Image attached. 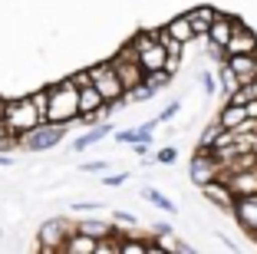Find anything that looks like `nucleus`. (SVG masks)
Listing matches in <instances>:
<instances>
[{"label": "nucleus", "instance_id": "16", "mask_svg": "<svg viewBox=\"0 0 257 254\" xmlns=\"http://www.w3.org/2000/svg\"><path fill=\"white\" fill-rule=\"evenodd\" d=\"M96 247H99V238H92L86 231H73L63 244V254H96Z\"/></svg>", "mask_w": 257, "mask_h": 254}, {"label": "nucleus", "instance_id": "42", "mask_svg": "<svg viewBox=\"0 0 257 254\" xmlns=\"http://www.w3.org/2000/svg\"><path fill=\"white\" fill-rule=\"evenodd\" d=\"M4 109H7V99L0 96V119H4Z\"/></svg>", "mask_w": 257, "mask_h": 254}, {"label": "nucleus", "instance_id": "4", "mask_svg": "<svg viewBox=\"0 0 257 254\" xmlns=\"http://www.w3.org/2000/svg\"><path fill=\"white\" fill-rule=\"evenodd\" d=\"M132 46H136V60L145 73H155V69H165L168 50L162 46V40L155 37V30H139L132 37Z\"/></svg>", "mask_w": 257, "mask_h": 254}, {"label": "nucleus", "instance_id": "28", "mask_svg": "<svg viewBox=\"0 0 257 254\" xmlns=\"http://www.w3.org/2000/svg\"><path fill=\"white\" fill-rule=\"evenodd\" d=\"M99 182H102L106 188H119L122 182H128V172H115V175H106V172H102V179H99Z\"/></svg>", "mask_w": 257, "mask_h": 254}, {"label": "nucleus", "instance_id": "11", "mask_svg": "<svg viewBox=\"0 0 257 254\" xmlns=\"http://www.w3.org/2000/svg\"><path fill=\"white\" fill-rule=\"evenodd\" d=\"M234 221L241 224L247 234L257 231V195H241V198H234Z\"/></svg>", "mask_w": 257, "mask_h": 254}, {"label": "nucleus", "instance_id": "41", "mask_svg": "<svg viewBox=\"0 0 257 254\" xmlns=\"http://www.w3.org/2000/svg\"><path fill=\"white\" fill-rule=\"evenodd\" d=\"M0 165H4V168H10V165H17V158L14 155H0Z\"/></svg>", "mask_w": 257, "mask_h": 254}, {"label": "nucleus", "instance_id": "20", "mask_svg": "<svg viewBox=\"0 0 257 254\" xmlns=\"http://www.w3.org/2000/svg\"><path fill=\"white\" fill-rule=\"evenodd\" d=\"M76 231H86V234H92V238H106V234H112L115 228L106 221V218H79V221H76Z\"/></svg>", "mask_w": 257, "mask_h": 254}, {"label": "nucleus", "instance_id": "18", "mask_svg": "<svg viewBox=\"0 0 257 254\" xmlns=\"http://www.w3.org/2000/svg\"><path fill=\"white\" fill-rule=\"evenodd\" d=\"M244 119H247V109L237 106V103H224V106H221V112H218V122L224 129H237Z\"/></svg>", "mask_w": 257, "mask_h": 254}, {"label": "nucleus", "instance_id": "39", "mask_svg": "<svg viewBox=\"0 0 257 254\" xmlns=\"http://www.w3.org/2000/svg\"><path fill=\"white\" fill-rule=\"evenodd\" d=\"M244 109H247V119H257V99H247Z\"/></svg>", "mask_w": 257, "mask_h": 254}, {"label": "nucleus", "instance_id": "14", "mask_svg": "<svg viewBox=\"0 0 257 254\" xmlns=\"http://www.w3.org/2000/svg\"><path fill=\"white\" fill-rule=\"evenodd\" d=\"M224 53H227V56H234V53H257V33L250 30L247 23H237V30L231 33Z\"/></svg>", "mask_w": 257, "mask_h": 254}, {"label": "nucleus", "instance_id": "31", "mask_svg": "<svg viewBox=\"0 0 257 254\" xmlns=\"http://www.w3.org/2000/svg\"><path fill=\"white\" fill-rule=\"evenodd\" d=\"M201 90L208 93V96H211V93L218 90V76H214V73H208V69H204V73H201Z\"/></svg>", "mask_w": 257, "mask_h": 254}, {"label": "nucleus", "instance_id": "10", "mask_svg": "<svg viewBox=\"0 0 257 254\" xmlns=\"http://www.w3.org/2000/svg\"><path fill=\"white\" fill-rule=\"evenodd\" d=\"M237 17H231V14H214V20H211V27H208V43H214V46H221L224 50L227 46V40H231V33L237 30Z\"/></svg>", "mask_w": 257, "mask_h": 254}, {"label": "nucleus", "instance_id": "7", "mask_svg": "<svg viewBox=\"0 0 257 254\" xmlns=\"http://www.w3.org/2000/svg\"><path fill=\"white\" fill-rule=\"evenodd\" d=\"M218 175H221V162H218V155H214L211 149H198L195 155H191V162H188V179L195 182L198 188L208 185V182L218 179Z\"/></svg>", "mask_w": 257, "mask_h": 254}, {"label": "nucleus", "instance_id": "27", "mask_svg": "<svg viewBox=\"0 0 257 254\" xmlns=\"http://www.w3.org/2000/svg\"><path fill=\"white\" fill-rule=\"evenodd\" d=\"M175 158H178V149H175V145H165V149L155 152V162L159 165H175Z\"/></svg>", "mask_w": 257, "mask_h": 254}, {"label": "nucleus", "instance_id": "43", "mask_svg": "<svg viewBox=\"0 0 257 254\" xmlns=\"http://www.w3.org/2000/svg\"><path fill=\"white\" fill-rule=\"evenodd\" d=\"M254 244H257V231H254Z\"/></svg>", "mask_w": 257, "mask_h": 254}, {"label": "nucleus", "instance_id": "33", "mask_svg": "<svg viewBox=\"0 0 257 254\" xmlns=\"http://www.w3.org/2000/svg\"><path fill=\"white\" fill-rule=\"evenodd\" d=\"M102 205H96V202H76L73 205V215H92V211H99Z\"/></svg>", "mask_w": 257, "mask_h": 254}, {"label": "nucleus", "instance_id": "29", "mask_svg": "<svg viewBox=\"0 0 257 254\" xmlns=\"http://www.w3.org/2000/svg\"><path fill=\"white\" fill-rule=\"evenodd\" d=\"M115 139H119V142H125V145H136L142 135H139V129H122V132H115Z\"/></svg>", "mask_w": 257, "mask_h": 254}, {"label": "nucleus", "instance_id": "36", "mask_svg": "<svg viewBox=\"0 0 257 254\" xmlns=\"http://www.w3.org/2000/svg\"><path fill=\"white\" fill-rule=\"evenodd\" d=\"M10 145H17V139L7 132V126H4V119H0V149H10Z\"/></svg>", "mask_w": 257, "mask_h": 254}, {"label": "nucleus", "instance_id": "9", "mask_svg": "<svg viewBox=\"0 0 257 254\" xmlns=\"http://www.w3.org/2000/svg\"><path fill=\"white\" fill-rule=\"evenodd\" d=\"M112 66H115V73H119L125 93L145 82V69L139 66V60H128V56H119V53H115V56H112Z\"/></svg>", "mask_w": 257, "mask_h": 254}, {"label": "nucleus", "instance_id": "6", "mask_svg": "<svg viewBox=\"0 0 257 254\" xmlns=\"http://www.w3.org/2000/svg\"><path fill=\"white\" fill-rule=\"evenodd\" d=\"M76 231V224H69L66 218H50V221L40 224V251L43 254H63V244L66 238Z\"/></svg>", "mask_w": 257, "mask_h": 254}, {"label": "nucleus", "instance_id": "15", "mask_svg": "<svg viewBox=\"0 0 257 254\" xmlns=\"http://www.w3.org/2000/svg\"><path fill=\"white\" fill-rule=\"evenodd\" d=\"M214 14H218V10H214V7H208V4L185 10V17L191 20V30H195V37H198V40H208V27H211Z\"/></svg>", "mask_w": 257, "mask_h": 254}, {"label": "nucleus", "instance_id": "34", "mask_svg": "<svg viewBox=\"0 0 257 254\" xmlns=\"http://www.w3.org/2000/svg\"><path fill=\"white\" fill-rule=\"evenodd\" d=\"M106 168H109L106 158H96V162H83L79 165V172H106Z\"/></svg>", "mask_w": 257, "mask_h": 254}, {"label": "nucleus", "instance_id": "2", "mask_svg": "<svg viewBox=\"0 0 257 254\" xmlns=\"http://www.w3.org/2000/svg\"><path fill=\"white\" fill-rule=\"evenodd\" d=\"M40 122H43V116H40L37 103H33L30 96L7 99V109H4V126H7V132L14 135V139H23V135L33 132Z\"/></svg>", "mask_w": 257, "mask_h": 254}, {"label": "nucleus", "instance_id": "23", "mask_svg": "<svg viewBox=\"0 0 257 254\" xmlns=\"http://www.w3.org/2000/svg\"><path fill=\"white\" fill-rule=\"evenodd\" d=\"M119 254H149V241L128 238V234L119 231Z\"/></svg>", "mask_w": 257, "mask_h": 254}, {"label": "nucleus", "instance_id": "37", "mask_svg": "<svg viewBox=\"0 0 257 254\" xmlns=\"http://www.w3.org/2000/svg\"><path fill=\"white\" fill-rule=\"evenodd\" d=\"M112 218L119 224H128V228H136V215H128V211H112Z\"/></svg>", "mask_w": 257, "mask_h": 254}, {"label": "nucleus", "instance_id": "35", "mask_svg": "<svg viewBox=\"0 0 257 254\" xmlns=\"http://www.w3.org/2000/svg\"><path fill=\"white\" fill-rule=\"evenodd\" d=\"M73 82L79 86V90H83V86H89V82H92V76H89V66H86V69H76V73H73Z\"/></svg>", "mask_w": 257, "mask_h": 254}, {"label": "nucleus", "instance_id": "12", "mask_svg": "<svg viewBox=\"0 0 257 254\" xmlns=\"http://www.w3.org/2000/svg\"><path fill=\"white\" fill-rule=\"evenodd\" d=\"M221 179L231 185L234 198H241V195H257V165L241 168V172H227V175H221Z\"/></svg>", "mask_w": 257, "mask_h": 254}, {"label": "nucleus", "instance_id": "32", "mask_svg": "<svg viewBox=\"0 0 257 254\" xmlns=\"http://www.w3.org/2000/svg\"><path fill=\"white\" fill-rule=\"evenodd\" d=\"M178 109H182V103H168L165 109L159 112V122H172L175 116H178Z\"/></svg>", "mask_w": 257, "mask_h": 254}, {"label": "nucleus", "instance_id": "1", "mask_svg": "<svg viewBox=\"0 0 257 254\" xmlns=\"http://www.w3.org/2000/svg\"><path fill=\"white\" fill-rule=\"evenodd\" d=\"M46 122H60V126H69V122L79 119V86L73 82V76H63L60 82L46 86Z\"/></svg>", "mask_w": 257, "mask_h": 254}, {"label": "nucleus", "instance_id": "21", "mask_svg": "<svg viewBox=\"0 0 257 254\" xmlns=\"http://www.w3.org/2000/svg\"><path fill=\"white\" fill-rule=\"evenodd\" d=\"M142 198H145V202H152L155 208H162L165 215H178V205H175L168 195H162L159 188H142Z\"/></svg>", "mask_w": 257, "mask_h": 254}, {"label": "nucleus", "instance_id": "38", "mask_svg": "<svg viewBox=\"0 0 257 254\" xmlns=\"http://www.w3.org/2000/svg\"><path fill=\"white\" fill-rule=\"evenodd\" d=\"M152 231H155V234H172V224H168V221H155V224H152Z\"/></svg>", "mask_w": 257, "mask_h": 254}, {"label": "nucleus", "instance_id": "19", "mask_svg": "<svg viewBox=\"0 0 257 254\" xmlns=\"http://www.w3.org/2000/svg\"><path fill=\"white\" fill-rule=\"evenodd\" d=\"M109 135H112V126H109V122H102L99 129H92V132L79 135V139L73 142V152H86V149H92L96 142H102V139H109Z\"/></svg>", "mask_w": 257, "mask_h": 254}, {"label": "nucleus", "instance_id": "30", "mask_svg": "<svg viewBox=\"0 0 257 254\" xmlns=\"http://www.w3.org/2000/svg\"><path fill=\"white\" fill-rule=\"evenodd\" d=\"M182 60H185V53H168V60H165V69L168 73H178V69H182Z\"/></svg>", "mask_w": 257, "mask_h": 254}, {"label": "nucleus", "instance_id": "5", "mask_svg": "<svg viewBox=\"0 0 257 254\" xmlns=\"http://www.w3.org/2000/svg\"><path fill=\"white\" fill-rule=\"evenodd\" d=\"M66 129L69 126H60V122H40L33 132H27L23 139H17V145H23L27 152H46V149H53V145L63 142Z\"/></svg>", "mask_w": 257, "mask_h": 254}, {"label": "nucleus", "instance_id": "24", "mask_svg": "<svg viewBox=\"0 0 257 254\" xmlns=\"http://www.w3.org/2000/svg\"><path fill=\"white\" fill-rule=\"evenodd\" d=\"M218 82H221V90H224V96H231V93L241 86V82H237V76L227 69V63H224V60H221V69H218Z\"/></svg>", "mask_w": 257, "mask_h": 254}, {"label": "nucleus", "instance_id": "17", "mask_svg": "<svg viewBox=\"0 0 257 254\" xmlns=\"http://www.w3.org/2000/svg\"><path fill=\"white\" fill-rule=\"evenodd\" d=\"M165 30L172 33L175 40H182L185 46H191V43H195V40H198V37H195V30H191V20H188V17H185V14L172 17V20L165 23Z\"/></svg>", "mask_w": 257, "mask_h": 254}, {"label": "nucleus", "instance_id": "22", "mask_svg": "<svg viewBox=\"0 0 257 254\" xmlns=\"http://www.w3.org/2000/svg\"><path fill=\"white\" fill-rule=\"evenodd\" d=\"M155 96H159V90H155L152 82H142V86H136V90H128L122 103H152Z\"/></svg>", "mask_w": 257, "mask_h": 254}, {"label": "nucleus", "instance_id": "26", "mask_svg": "<svg viewBox=\"0 0 257 254\" xmlns=\"http://www.w3.org/2000/svg\"><path fill=\"white\" fill-rule=\"evenodd\" d=\"M221 129H224V126H221V122L214 119L211 126H208V129H204V132H201V142H198V149H211V145H214V139H218V132H221Z\"/></svg>", "mask_w": 257, "mask_h": 254}, {"label": "nucleus", "instance_id": "25", "mask_svg": "<svg viewBox=\"0 0 257 254\" xmlns=\"http://www.w3.org/2000/svg\"><path fill=\"white\" fill-rule=\"evenodd\" d=\"M172 79L175 76L168 73V69H155V73H145V82H152V86H155V90H165V86H172Z\"/></svg>", "mask_w": 257, "mask_h": 254}, {"label": "nucleus", "instance_id": "40", "mask_svg": "<svg viewBox=\"0 0 257 254\" xmlns=\"http://www.w3.org/2000/svg\"><path fill=\"white\" fill-rule=\"evenodd\" d=\"M244 90H247V96H250V99H257V76H254L250 82H244Z\"/></svg>", "mask_w": 257, "mask_h": 254}, {"label": "nucleus", "instance_id": "13", "mask_svg": "<svg viewBox=\"0 0 257 254\" xmlns=\"http://www.w3.org/2000/svg\"><path fill=\"white\" fill-rule=\"evenodd\" d=\"M227 69L237 76V82H250L257 76V53H234V56H224Z\"/></svg>", "mask_w": 257, "mask_h": 254}, {"label": "nucleus", "instance_id": "3", "mask_svg": "<svg viewBox=\"0 0 257 254\" xmlns=\"http://www.w3.org/2000/svg\"><path fill=\"white\" fill-rule=\"evenodd\" d=\"M89 76H92V86L102 93L106 106H112V109L125 106V103H122V99H125V86H122V79H119V73H115L112 60L92 63V66H89Z\"/></svg>", "mask_w": 257, "mask_h": 254}, {"label": "nucleus", "instance_id": "8", "mask_svg": "<svg viewBox=\"0 0 257 254\" xmlns=\"http://www.w3.org/2000/svg\"><path fill=\"white\" fill-rule=\"evenodd\" d=\"M201 195H204V202H211L214 208H221V211H234V192H231V185H227L224 179H211L208 185H201Z\"/></svg>", "mask_w": 257, "mask_h": 254}]
</instances>
